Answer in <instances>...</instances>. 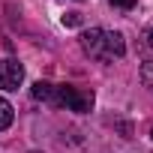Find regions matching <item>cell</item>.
<instances>
[{
  "mask_svg": "<svg viewBox=\"0 0 153 153\" xmlns=\"http://www.w3.org/2000/svg\"><path fill=\"white\" fill-rule=\"evenodd\" d=\"M81 48H84V54H90L96 60H111V54H108V30H102V27L84 30L81 33Z\"/></svg>",
  "mask_w": 153,
  "mask_h": 153,
  "instance_id": "obj_2",
  "label": "cell"
},
{
  "mask_svg": "<svg viewBox=\"0 0 153 153\" xmlns=\"http://www.w3.org/2000/svg\"><path fill=\"white\" fill-rule=\"evenodd\" d=\"M108 54H111V60L126 54V42H123V33H117V30H108Z\"/></svg>",
  "mask_w": 153,
  "mask_h": 153,
  "instance_id": "obj_4",
  "label": "cell"
},
{
  "mask_svg": "<svg viewBox=\"0 0 153 153\" xmlns=\"http://www.w3.org/2000/svg\"><path fill=\"white\" fill-rule=\"evenodd\" d=\"M141 81H144V87H150V93H153V60H144V63H141Z\"/></svg>",
  "mask_w": 153,
  "mask_h": 153,
  "instance_id": "obj_6",
  "label": "cell"
},
{
  "mask_svg": "<svg viewBox=\"0 0 153 153\" xmlns=\"http://www.w3.org/2000/svg\"><path fill=\"white\" fill-rule=\"evenodd\" d=\"M21 81H24V66L18 60H12V57L0 60V87L3 90H18Z\"/></svg>",
  "mask_w": 153,
  "mask_h": 153,
  "instance_id": "obj_3",
  "label": "cell"
},
{
  "mask_svg": "<svg viewBox=\"0 0 153 153\" xmlns=\"http://www.w3.org/2000/svg\"><path fill=\"white\" fill-rule=\"evenodd\" d=\"M63 24H66V27H78V24H81V12H66V15H63Z\"/></svg>",
  "mask_w": 153,
  "mask_h": 153,
  "instance_id": "obj_7",
  "label": "cell"
},
{
  "mask_svg": "<svg viewBox=\"0 0 153 153\" xmlns=\"http://www.w3.org/2000/svg\"><path fill=\"white\" fill-rule=\"evenodd\" d=\"M12 117H15V111H12V105H9L6 99H0V132H3V129H9V126H12Z\"/></svg>",
  "mask_w": 153,
  "mask_h": 153,
  "instance_id": "obj_5",
  "label": "cell"
},
{
  "mask_svg": "<svg viewBox=\"0 0 153 153\" xmlns=\"http://www.w3.org/2000/svg\"><path fill=\"white\" fill-rule=\"evenodd\" d=\"M144 42H147V45H153V27H147V30H144Z\"/></svg>",
  "mask_w": 153,
  "mask_h": 153,
  "instance_id": "obj_9",
  "label": "cell"
},
{
  "mask_svg": "<svg viewBox=\"0 0 153 153\" xmlns=\"http://www.w3.org/2000/svg\"><path fill=\"white\" fill-rule=\"evenodd\" d=\"M33 99L48 102L54 108H69V111H90L93 108V90H81L72 84H51V81H36L33 84Z\"/></svg>",
  "mask_w": 153,
  "mask_h": 153,
  "instance_id": "obj_1",
  "label": "cell"
},
{
  "mask_svg": "<svg viewBox=\"0 0 153 153\" xmlns=\"http://www.w3.org/2000/svg\"><path fill=\"white\" fill-rule=\"evenodd\" d=\"M114 6H120V9H132L135 6V0H111Z\"/></svg>",
  "mask_w": 153,
  "mask_h": 153,
  "instance_id": "obj_8",
  "label": "cell"
}]
</instances>
